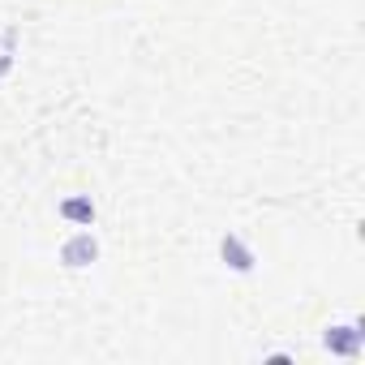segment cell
I'll return each instance as SVG.
<instances>
[{"mask_svg": "<svg viewBox=\"0 0 365 365\" xmlns=\"http://www.w3.org/2000/svg\"><path fill=\"white\" fill-rule=\"evenodd\" d=\"M14 69V52H0V78H5Z\"/></svg>", "mask_w": 365, "mask_h": 365, "instance_id": "cell-5", "label": "cell"}, {"mask_svg": "<svg viewBox=\"0 0 365 365\" xmlns=\"http://www.w3.org/2000/svg\"><path fill=\"white\" fill-rule=\"evenodd\" d=\"M95 258H99V241H95V232H91V228L73 232V237L61 245V262H65L69 271H82V267H91Z\"/></svg>", "mask_w": 365, "mask_h": 365, "instance_id": "cell-2", "label": "cell"}, {"mask_svg": "<svg viewBox=\"0 0 365 365\" xmlns=\"http://www.w3.org/2000/svg\"><path fill=\"white\" fill-rule=\"evenodd\" d=\"M61 220L73 224V228H91V224H95V202H91V194L65 198V202H61Z\"/></svg>", "mask_w": 365, "mask_h": 365, "instance_id": "cell-4", "label": "cell"}, {"mask_svg": "<svg viewBox=\"0 0 365 365\" xmlns=\"http://www.w3.org/2000/svg\"><path fill=\"white\" fill-rule=\"evenodd\" d=\"M220 258H224V267H228V271H237V275H250V271H254V262H258V258H254V250H250L237 232H224V237H220Z\"/></svg>", "mask_w": 365, "mask_h": 365, "instance_id": "cell-3", "label": "cell"}, {"mask_svg": "<svg viewBox=\"0 0 365 365\" xmlns=\"http://www.w3.org/2000/svg\"><path fill=\"white\" fill-rule=\"evenodd\" d=\"M322 348H327L331 356L352 361V356L365 352V327H361V322H335V327L322 331Z\"/></svg>", "mask_w": 365, "mask_h": 365, "instance_id": "cell-1", "label": "cell"}]
</instances>
